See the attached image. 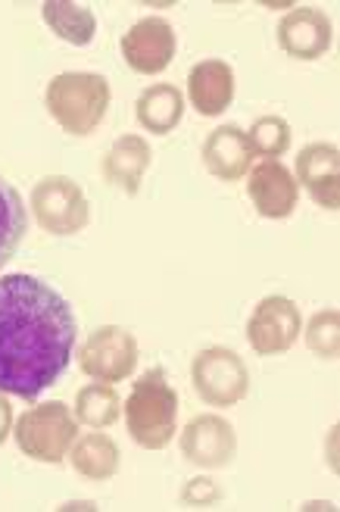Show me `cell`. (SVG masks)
Masks as SVG:
<instances>
[{"label": "cell", "instance_id": "cell-1", "mask_svg": "<svg viewBox=\"0 0 340 512\" xmlns=\"http://www.w3.org/2000/svg\"><path fill=\"white\" fill-rule=\"evenodd\" d=\"M78 325L66 297L29 272L0 278V391L35 400L66 372Z\"/></svg>", "mask_w": 340, "mask_h": 512}, {"label": "cell", "instance_id": "cell-2", "mask_svg": "<svg viewBox=\"0 0 340 512\" xmlns=\"http://www.w3.org/2000/svg\"><path fill=\"white\" fill-rule=\"evenodd\" d=\"M125 425L132 441L144 450H163L178 431V391L169 384L166 369H147L128 391Z\"/></svg>", "mask_w": 340, "mask_h": 512}, {"label": "cell", "instance_id": "cell-3", "mask_svg": "<svg viewBox=\"0 0 340 512\" xmlns=\"http://www.w3.org/2000/svg\"><path fill=\"white\" fill-rule=\"evenodd\" d=\"M110 82L100 72H60L47 82L44 104L69 135H91L110 110Z\"/></svg>", "mask_w": 340, "mask_h": 512}, {"label": "cell", "instance_id": "cell-4", "mask_svg": "<svg viewBox=\"0 0 340 512\" xmlns=\"http://www.w3.org/2000/svg\"><path fill=\"white\" fill-rule=\"evenodd\" d=\"M16 447L35 463L57 466L69 456L78 438V419L63 400L38 403L16 419L13 425Z\"/></svg>", "mask_w": 340, "mask_h": 512}, {"label": "cell", "instance_id": "cell-5", "mask_svg": "<svg viewBox=\"0 0 340 512\" xmlns=\"http://www.w3.org/2000/svg\"><path fill=\"white\" fill-rule=\"evenodd\" d=\"M191 384L206 406L228 409L250 394V372L234 350L206 347L191 363Z\"/></svg>", "mask_w": 340, "mask_h": 512}, {"label": "cell", "instance_id": "cell-6", "mask_svg": "<svg viewBox=\"0 0 340 512\" xmlns=\"http://www.w3.org/2000/svg\"><path fill=\"white\" fill-rule=\"evenodd\" d=\"M32 213L47 235H78L91 219L88 197L82 185L69 175H47L32 191Z\"/></svg>", "mask_w": 340, "mask_h": 512}, {"label": "cell", "instance_id": "cell-7", "mask_svg": "<svg viewBox=\"0 0 340 512\" xmlns=\"http://www.w3.org/2000/svg\"><path fill=\"white\" fill-rule=\"evenodd\" d=\"M138 360H141L138 338L122 325H100L78 347V366H82V372L94 381H107V384L125 381L138 369Z\"/></svg>", "mask_w": 340, "mask_h": 512}, {"label": "cell", "instance_id": "cell-8", "mask_svg": "<svg viewBox=\"0 0 340 512\" xmlns=\"http://www.w3.org/2000/svg\"><path fill=\"white\" fill-rule=\"evenodd\" d=\"M300 331H303L300 306L291 297L272 294L259 300V306L253 310L247 322V341L256 356H278L297 344Z\"/></svg>", "mask_w": 340, "mask_h": 512}, {"label": "cell", "instance_id": "cell-9", "mask_svg": "<svg viewBox=\"0 0 340 512\" xmlns=\"http://www.w3.org/2000/svg\"><path fill=\"white\" fill-rule=\"evenodd\" d=\"M181 456L197 469H225L238 456L234 425L216 413L194 416L181 431Z\"/></svg>", "mask_w": 340, "mask_h": 512}, {"label": "cell", "instance_id": "cell-10", "mask_svg": "<svg viewBox=\"0 0 340 512\" xmlns=\"http://www.w3.org/2000/svg\"><path fill=\"white\" fill-rule=\"evenodd\" d=\"M175 47H178L175 29L163 16L138 19L119 41L122 60L128 63V69H135L141 75H156V72L169 69V63L175 57Z\"/></svg>", "mask_w": 340, "mask_h": 512}, {"label": "cell", "instance_id": "cell-11", "mask_svg": "<svg viewBox=\"0 0 340 512\" xmlns=\"http://www.w3.org/2000/svg\"><path fill=\"white\" fill-rule=\"evenodd\" d=\"M278 44L294 60H319L334 44V25L316 7H297L278 22Z\"/></svg>", "mask_w": 340, "mask_h": 512}, {"label": "cell", "instance_id": "cell-12", "mask_svg": "<svg viewBox=\"0 0 340 512\" xmlns=\"http://www.w3.org/2000/svg\"><path fill=\"white\" fill-rule=\"evenodd\" d=\"M247 197L259 216L266 219H287L297 210L300 185L294 172L281 166V160H263L247 178Z\"/></svg>", "mask_w": 340, "mask_h": 512}, {"label": "cell", "instance_id": "cell-13", "mask_svg": "<svg viewBox=\"0 0 340 512\" xmlns=\"http://www.w3.org/2000/svg\"><path fill=\"white\" fill-rule=\"evenodd\" d=\"M297 185L309 191V197L322 210H340V150L328 141L306 144L297 157Z\"/></svg>", "mask_w": 340, "mask_h": 512}, {"label": "cell", "instance_id": "cell-14", "mask_svg": "<svg viewBox=\"0 0 340 512\" xmlns=\"http://www.w3.org/2000/svg\"><path fill=\"white\" fill-rule=\"evenodd\" d=\"M203 166L219 182H238L253 166V147L241 125H219L203 141Z\"/></svg>", "mask_w": 340, "mask_h": 512}, {"label": "cell", "instance_id": "cell-15", "mask_svg": "<svg viewBox=\"0 0 340 512\" xmlns=\"http://www.w3.org/2000/svg\"><path fill=\"white\" fill-rule=\"evenodd\" d=\"M188 100L200 116H222L234 100V69L225 60H203L188 72Z\"/></svg>", "mask_w": 340, "mask_h": 512}, {"label": "cell", "instance_id": "cell-16", "mask_svg": "<svg viewBox=\"0 0 340 512\" xmlns=\"http://www.w3.org/2000/svg\"><path fill=\"white\" fill-rule=\"evenodd\" d=\"M150 163H153V153H150L147 138L122 135L113 141L107 157H103V178H107L113 188H119L132 197L141 191V182H144Z\"/></svg>", "mask_w": 340, "mask_h": 512}, {"label": "cell", "instance_id": "cell-17", "mask_svg": "<svg viewBox=\"0 0 340 512\" xmlns=\"http://www.w3.org/2000/svg\"><path fill=\"white\" fill-rule=\"evenodd\" d=\"M135 113H138L141 128H147V132L169 135V132H175L181 116H185V94H181L175 85H166V82L150 85L141 91Z\"/></svg>", "mask_w": 340, "mask_h": 512}, {"label": "cell", "instance_id": "cell-18", "mask_svg": "<svg viewBox=\"0 0 340 512\" xmlns=\"http://www.w3.org/2000/svg\"><path fill=\"white\" fill-rule=\"evenodd\" d=\"M69 463L88 481H110L119 472V447L110 434L91 431L85 438H75L69 450Z\"/></svg>", "mask_w": 340, "mask_h": 512}, {"label": "cell", "instance_id": "cell-19", "mask_svg": "<svg viewBox=\"0 0 340 512\" xmlns=\"http://www.w3.org/2000/svg\"><path fill=\"white\" fill-rule=\"evenodd\" d=\"M41 16L47 22V29L54 32L57 38L85 47L94 41L97 35V16L91 7L72 4V0H44L41 4Z\"/></svg>", "mask_w": 340, "mask_h": 512}, {"label": "cell", "instance_id": "cell-20", "mask_svg": "<svg viewBox=\"0 0 340 512\" xmlns=\"http://www.w3.org/2000/svg\"><path fill=\"white\" fill-rule=\"evenodd\" d=\"M75 419L94 428V431H103V428H110L119 422L122 416V397L119 391L113 388V384L107 381H91L85 384L82 391L75 394Z\"/></svg>", "mask_w": 340, "mask_h": 512}, {"label": "cell", "instance_id": "cell-21", "mask_svg": "<svg viewBox=\"0 0 340 512\" xmlns=\"http://www.w3.org/2000/svg\"><path fill=\"white\" fill-rule=\"evenodd\" d=\"M25 228H29L25 203H22L19 191L0 178V269L16 256V250L25 238Z\"/></svg>", "mask_w": 340, "mask_h": 512}, {"label": "cell", "instance_id": "cell-22", "mask_svg": "<svg viewBox=\"0 0 340 512\" xmlns=\"http://www.w3.org/2000/svg\"><path fill=\"white\" fill-rule=\"evenodd\" d=\"M291 138H294L291 122H287L284 116H259L247 132L253 157H266V160H278L281 153H287Z\"/></svg>", "mask_w": 340, "mask_h": 512}, {"label": "cell", "instance_id": "cell-23", "mask_svg": "<svg viewBox=\"0 0 340 512\" xmlns=\"http://www.w3.org/2000/svg\"><path fill=\"white\" fill-rule=\"evenodd\" d=\"M306 347L322 356V360H337L340 353V313L319 310L306 325Z\"/></svg>", "mask_w": 340, "mask_h": 512}, {"label": "cell", "instance_id": "cell-24", "mask_svg": "<svg viewBox=\"0 0 340 512\" xmlns=\"http://www.w3.org/2000/svg\"><path fill=\"white\" fill-rule=\"evenodd\" d=\"M222 500V488L213 478H191L181 491V503L188 506H213Z\"/></svg>", "mask_w": 340, "mask_h": 512}, {"label": "cell", "instance_id": "cell-25", "mask_svg": "<svg viewBox=\"0 0 340 512\" xmlns=\"http://www.w3.org/2000/svg\"><path fill=\"white\" fill-rule=\"evenodd\" d=\"M10 434H13V406L4 397V391H0V444H4Z\"/></svg>", "mask_w": 340, "mask_h": 512}]
</instances>
